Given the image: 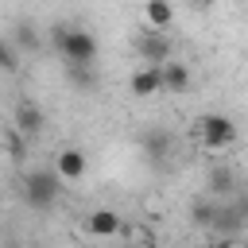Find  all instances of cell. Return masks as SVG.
Here are the masks:
<instances>
[{"label":"cell","mask_w":248,"mask_h":248,"mask_svg":"<svg viewBox=\"0 0 248 248\" xmlns=\"http://www.w3.org/2000/svg\"><path fill=\"white\" fill-rule=\"evenodd\" d=\"M58 194H62V174H58L54 167H31V170L23 174V182H19L23 205H27V209H39V213L54 209Z\"/></svg>","instance_id":"cell-1"},{"label":"cell","mask_w":248,"mask_h":248,"mask_svg":"<svg viewBox=\"0 0 248 248\" xmlns=\"http://www.w3.org/2000/svg\"><path fill=\"white\" fill-rule=\"evenodd\" d=\"M50 39H54V50L62 62H97V54H101V43L89 27L58 23V27H50Z\"/></svg>","instance_id":"cell-2"},{"label":"cell","mask_w":248,"mask_h":248,"mask_svg":"<svg viewBox=\"0 0 248 248\" xmlns=\"http://www.w3.org/2000/svg\"><path fill=\"white\" fill-rule=\"evenodd\" d=\"M194 140H198V147H205V151H225V147L236 143V124H232V116H225V112H202V116L194 120Z\"/></svg>","instance_id":"cell-3"},{"label":"cell","mask_w":248,"mask_h":248,"mask_svg":"<svg viewBox=\"0 0 248 248\" xmlns=\"http://www.w3.org/2000/svg\"><path fill=\"white\" fill-rule=\"evenodd\" d=\"M12 128L31 143V140H39L43 132H46V112H43V105H35L31 97H23V101H16V108H12Z\"/></svg>","instance_id":"cell-4"},{"label":"cell","mask_w":248,"mask_h":248,"mask_svg":"<svg viewBox=\"0 0 248 248\" xmlns=\"http://www.w3.org/2000/svg\"><path fill=\"white\" fill-rule=\"evenodd\" d=\"M136 54H140V62H155V66H163L167 58H170V39H167V31H159V27H143L140 35H136Z\"/></svg>","instance_id":"cell-5"},{"label":"cell","mask_w":248,"mask_h":248,"mask_svg":"<svg viewBox=\"0 0 248 248\" xmlns=\"http://www.w3.org/2000/svg\"><path fill=\"white\" fill-rule=\"evenodd\" d=\"M120 225H124V217L116 213V209H89L85 217H81V232L85 236H93V240H112L116 232H120Z\"/></svg>","instance_id":"cell-6"},{"label":"cell","mask_w":248,"mask_h":248,"mask_svg":"<svg viewBox=\"0 0 248 248\" xmlns=\"http://www.w3.org/2000/svg\"><path fill=\"white\" fill-rule=\"evenodd\" d=\"M244 229H248V221L236 213V205L232 202H221L217 213H213V221H209V232L217 240H236V236H244Z\"/></svg>","instance_id":"cell-7"},{"label":"cell","mask_w":248,"mask_h":248,"mask_svg":"<svg viewBox=\"0 0 248 248\" xmlns=\"http://www.w3.org/2000/svg\"><path fill=\"white\" fill-rule=\"evenodd\" d=\"M128 89H132V97H140V101H147V97H155V93H167V89H163V66L143 62V66L132 74Z\"/></svg>","instance_id":"cell-8"},{"label":"cell","mask_w":248,"mask_h":248,"mask_svg":"<svg viewBox=\"0 0 248 248\" xmlns=\"http://www.w3.org/2000/svg\"><path fill=\"white\" fill-rule=\"evenodd\" d=\"M140 151H143L151 163H167V159L174 155V136H170L167 128H147V132L140 136Z\"/></svg>","instance_id":"cell-9"},{"label":"cell","mask_w":248,"mask_h":248,"mask_svg":"<svg viewBox=\"0 0 248 248\" xmlns=\"http://www.w3.org/2000/svg\"><path fill=\"white\" fill-rule=\"evenodd\" d=\"M54 170L62 174V182H78V178H85L89 159H85L81 147H62V151L54 155Z\"/></svg>","instance_id":"cell-10"},{"label":"cell","mask_w":248,"mask_h":248,"mask_svg":"<svg viewBox=\"0 0 248 248\" xmlns=\"http://www.w3.org/2000/svg\"><path fill=\"white\" fill-rule=\"evenodd\" d=\"M66 81H70L78 93H93V89L101 85V78H97V66H93V62H66Z\"/></svg>","instance_id":"cell-11"},{"label":"cell","mask_w":248,"mask_h":248,"mask_svg":"<svg viewBox=\"0 0 248 248\" xmlns=\"http://www.w3.org/2000/svg\"><path fill=\"white\" fill-rule=\"evenodd\" d=\"M190 81H194V74H190V66L186 62H174V58H167L163 62V89L167 93H186L190 89Z\"/></svg>","instance_id":"cell-12"},{"label":"cell","mask_w":248,"mask_h":248,"mask_svg":"<svg viewBox=\"0 0 248 248\" xmlns=\"http://www.w3.org/2000/svg\"><path fill=\"white\" fill-rule=\"evenodd\" d=\"M205 186H209V194H213V198L229 202V198L236 194V186H240V182H236V174H232L229 167H213V170H209V178H205Z\"/></svg>","instance_id":"cell-13"},{"label":"cell","mask_w":248,"mask_h":248,"mask_svg":"<svg viewBox=\"0 0 248 248\" xmlns=\"http://www.w3.org/2000/svg\"><path fill=\"white\" fill-rule=\"evenodd\" d=\"M143 23L167 31V27L174 23V8H170V0H143Z\"/></svg>","instance_id":"cell-14"},{"label":"cell","mask_w":248,"mask_h":248,"mask_svg":"<svg viewBox=\"0 0 248 248\" xmlns=\"http://www.w3.org/2000/svg\"><path fill=\"white\" fill-rule=\"evenodd\" d=\"M12 39H16V46H19L23 54H35V50L43 46V39H39V27H35L31 19H19V23L12 27Z\"/></svg>","instance_id":"cell-15"},{"label":"cell","mask_w":248,"mask_h":248,"mask_svg":"<svg viewBox=\"0 0 248 248\" xmlns=\"http://www.w3.org/2000/svg\"><path fill=\"white\" fill-rule=\"evenodd\" d=\"M23 66V50L16 46L12 35H0V74H16Z\"/></svg>","instance_id":"cell-16"},{"label":"cell","mask_w":248,"mask_h":248,"mask_svg":"<svg viewBox=\"0 0 248 248\" xmlns=\"http://www.w3.org/2000/svg\"><path fill=\"white\" fill-rule=\"evenodd\" d=\"M217 205H221V198H202V202H194V209H190V217H194V225H202V229H209V221H213V213H217Z\"/></svg>","instance_id":"cell-17"},{"label":"cell","mask_w":248,"mask_h":248,"mask_svg":"<svg viewBox=\"0 0 248 248\" xmlns=\"http://www.w3.org/2000/svg\"><path fill=\"white\" fill-rule=\"evenodd\" d=\"M116 236H120L124 244H151V240H155V232H151V229H143V225H132V221H124Z\"/></svg>","instance_id":"cell-18"},{"label":"cell","mask_w":248,"mask_h":248,"mask_svg":"<svg viewBox=\"0 0 248 248\" xmlns=\"http://www.w3.org/2000/svg\"><path fill=\"white\" fill-rule=\"evenodd\" d=\"M229 202H232V205H236V213L248 221V186H236V194H232Z\"/></svg>","instance_id":"cell-19"},{"label":"cell","mask_w":248,"mask_h":248,"mask_svg":"<svg viewBox=\"0 0 248 248\" xmlns=\"http://www.w3.org/2000/svg\"><path fill=\"white\" fill-rule=\"evenodd\" d=\"M186 4H190V8H194V12H205V8H213V4H217V0H186Z\"/></svg>","instance_id":"cell-20"}]
</instances>
